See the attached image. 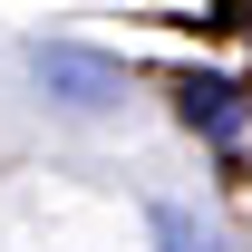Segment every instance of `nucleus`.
I'll list each match as a JSON object with an SVG mask.
<instances>
[{
	"label": "nucleus",
	"mask_w": 252,
	"mask_h": 252,
	"mask_svg": "<svg viewBox=\"0 0 252 252\" xmlns=\"http://www.w3.org/2000/svg\"><path fill=\"white\" fill-rule=\"evenodd\" d=\"M30 78H39L49 107H68V117H97V107H117V97H126V68L97 59V49H68V39L30 49Z\"/></svg>",
	"instance_id": "1"
},
{
	"label": "nucleus",
	"mask_w": 252,
	"mask_h": 252,
	"mask_svg": "<svg viewBox=\"0 0 252 252\" xmlns=\"http://www.w3.org/2000/svg\"><path fill=\"white\" fill-rule=\"evenodd\" d=\"M175 117H185L194 136H214V146H233V136L252 126V97L233 88V78H204V68H194V78H175Z\"/></svg>",
	"instance_id": "2"
},
{
	"label": "nucleus",
	"mask_w": 252,
	"mask_h": 252,
	"mask_svg": "<svg viewBox=\"0 0 252 252\" xmlns=\"http://www.w3.org/2000/svg\"><path fill=\"white\" fill-rule=\"evenodd\" d=\"M146 223H156V252H223V233H214V223H194L185 204H156Z\"/></svg>",
	"instance_id": "3"
}]
</instances>
